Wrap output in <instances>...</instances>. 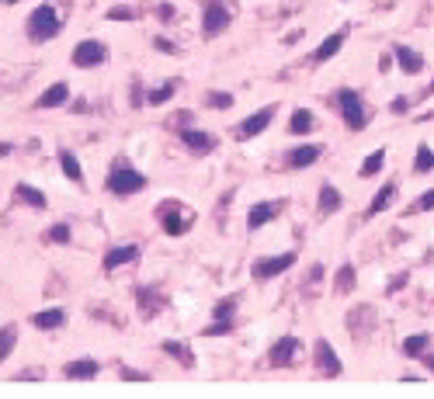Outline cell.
I'll use <instances>...</instances> for the list:
<instances>
[{"label": "cell", "mask_w": 434, "mask_h": 399, "mask_svg": "<svg viewBox=\"0 0 434 399\" xmlns=\"http://www.w3.org/2000/svg\"><path fill=\"white\" fill-rule=\"evenodd\" d=\"M104 188L119 195V198H129V195H139L146 188V174H139L136 167H129L125 160H115L112 170H108V178H104Z\"/></svg>", "instance_id": "cell-1"}, {"label": "cell", "mask_w": 434, "mask_h": 399, "mask_svg": "<svg viewBox=\"0 0 434 399\" xmlns=\"http://www.w3.org/2000/svg\"><path fill=\"white\" fill-rule=\"evenodd\" d=\"M60 32H63V14L52 4H38L28 14V38L32 42H52Z\"/></svg>", "instance_id": "cell-2"}, {"label": "cell", "mask_w": 434, "mask_h": 399, "mask_svg": "<svg viewBox=\"0 0 434 399\" xmlns=\"http://www.w3.org/2000/svg\"><path fill=\"white\" fill-rule=\"evenodd\" d=\"M334 101H337L341 115H344V125H348L351 132H361V129L368 125V111H365V101H361V94H358L354 87H341V90L334 94Z\"/></svg>", "instance_id": "cell-3"}, {"label": "cell", "mask_w": 434, "mask_h": 399, "mask_svg": "<svg viewBox=\"0 0 434 399\" xmlns=\"http://www.w3.org/2000/svg\"><path fill=\"white\" fill-rule=\"evenodd\" d=\"M156 215H160V226H164L167 237H184L191 230V222H195V215L181 202H160L156 205Z\"/></svg>", "instance_id": "cell-4"}, {"label": "cell", "mask_w": 434, "mask_h": 399, "mask_svg": "<svg viewBox=\"0 0 434 399\" xmlns=\"http://www.w3.org/2000/svg\"><path fill=\"white\" fill-rule=\"evenodd\" d=\"M233 21V11L226 0H205V8H202V35L205 38H215V35H223Z\"/></svg>", "instance_id": "cell-5"}, {"label": "cell", "mask_w": 434, "mask_h": 399, "mask_svg": "<svg viewBox=\"0 0 434 399\" xmlns=\"http://www.w3.org/2000/svg\"><path fill=\"white\" fill-rule=\"evenodd\" d=\"M285 208H289V202H285V198H267V202L250 205V212H247V230H261V226L275 222Z\"/></svg>", "instance_id": "cell-6"}, {"label": "cell", "mask_w": 434, "mask_h": 399, "mask_svg": "<svg viewBox=\"0 0 434 399\" xmlns=\"http://www.w3.org/2000/svg\"><path fill=\"white\" fill-rule=\"evenodd\" d=\"M104 60H108V45L97 42V38H84V42L73 45V66L91 70V66H101Z\"/></svg>", "instance_id": "cell-7"}, {"label": "cell", "mask_w": 434, "mask_h": 399, "mask_svg": "<svg viewBox=\"0 0 434 399\" xmlns=\"http://www.w3.org/2000/svg\"><path fill=\"white\" fill-rule=\"evenodd\" d=\"M313 361H316L320 375H327V378H337V375L344 372V365H341V358H337L334 344H330V340H323V337L313 344Z\"/></svg>", "instance_id": "cell-8"}, {"label": "cell", "mask_w": 434, "mask_h": 399, "mask_svg": "<svg viewBox=\"0 0 434 399\" xmlns=\"http://www.w3.org/2000/svg\"><path fill=\"white\" fill-rule=\"evenodd\" d=\"M275 104H267V108H261V111H254V115H247L240 125H237V139H257L261 132H267V125L275 122Z\"/></svg>", "instance_id": "cell-9"}, {"label": "cell", "mask_w": 434, "mask_h": 399, "mask_svg": "<svg viewBox=\"0 0 434 399\" xmlns=\"http://www.w3.org/2000/svg\"><path fill=\"white\" fill-rule=\"evenodd\" d=\"M292 264H296V254H292V250H289V254H275V257H261V261L254 264V278H257V281H271V278L285 274Z\"/></svg>", "instance_id": "cell-10"}, {"label": "cell", "mask_w": 434, "mask_h": 399, "mask_svg": "<svg viewBox=\"0 0 434 399\" xmlns=\"http://www.w3.org/2000/svg\"><path fill=\"white\" fill-rule=\"evenodd\" d=\"M302 354V344L296 337H282L278 344H271V351H267V361L275 365V368H289V365H296V358Z\"/></svg>", "instance_id": "cell-11"}, {"label": "cell", "mask_w": 434, "mask_h": 399, "mask_svg": "<svg viewBox=\"0 0 434 399\" xmlns=\"http://www.w3.org/2000/svg\"><path fill=\"white\" fill-rule=\"evenodd\" d=\"M178 136H181V143H184L195 156H205V153H212V149H215V136H212V132H205V129L184 125V129H178Z\"/></svg>", "instance_id": "cell-12"}, {"label": "cell", "mask_w": 434, "mask_h": 399, "mask_svg": "<svg viewBox=\"0 0 434 399\" xmlns=\"http://www.w3.org/2000/svg\"><path fill=\"white\" fill-rule=\"evenodd\" d=\"M97 372H101V365L91 361V358H77V361H67V365H63V375H67L70 382H94Z\"/></svg>", "instance_id": "cell-13"}, {"label": "cell", "mask_w": 434, "mask_h": 399, "mask_svg": "<svg viewBox=\"0 0 434 399\" xmlns=\"http://www.w3.org/2000/svg\"><path fill=\"white\" fill-rule=\"evenodd\" d=\"M396 195H400V184L396 181H389V184H383L375 191V198H372V205L365 208V219H375V215H383L393 202H396Z\"/></svg>", "instance_id": "cell-14"}, {"label": "cell", "mask_w": 434, "mask_h": 399, "mask_svg": "<svg viewBox=\"0 0 434 399\" xmlns=\"http://www.w3.org/2000/svg\"><path fill=\"white\" fill-rule=\"evenodd\" d=\"M136 302H139V316H143V319H153L160 309L167 306V299L160 295L156 289H139V292H136Z\"/></svg>", "instance_id": "cell-15"}, {"label": "cell", "mask_w": 434, "mask_h": 399, "mask_svg": "<svg viewBox=\"0 0 434 399\" xmlns=\"http://www.w3.org/2000/svg\"><path fill=\"white\" fill-rule=\"evenodd\" d=\"M393 56H396V63H400V70H403V73H410V77L424 70V56H420L417 49L403 45V42H400V45H393Z\"/></svg>", "instance_id": "cell-16"}, {"label": "cell", "mask_w": 434, "mask_h": 399, "mask_svg": "<svg viewBox=\"0 0 434 399\" xmlns=\"http://www.w3.org/2000/svg\"><path fill=\"white\" fill-rule=\"evenodd\" d=\"M139 257V247L136 243H122V247H112V250H108L104 254V271H115V267H122V264H132Z\"/></svg>", "instance_id": "cell-17"}, {"label": "cell", "mask_w": 434, "mask_h": 399, "mask_svg": "<svg viewBox=\"0 0 434 399\" xmlns=\"http://www.w3.org/2000/svg\"><path fill=\"white\" fill-rule=\"evenodd\" d=\"M320 156H323V146L306 143V146H296V149L289 153V167H292V170H306V167H313Z\"/></svg>", "instance_id": "cell-18"}, {"label": "cell", "mask_w": 434, "mask_h": 399, "mask_svg": "<svg viewBox=\"0 0 434 399\" xmlns=\"http://www.w3.org/2000/svg\"><path fill=\"white\" fill-rule=\"evenodd\" d=\"M67 101H70V87H67L63 80H56L49 90H42V94H38L35 108H60V104H67Z\"/></svg>", "instance_id": "cell-19"}, {"label": "cell", "mask_w": 434, "mask_h": 399, "mask_svg": "<svg viewBox=\"0 0 434 399\" xmlns=\"http://www.w3.org/2000/svg\"><path fill=\"white\" fill-rule=\"evenodd\" d=\"M344 38H348L344 32H334V35H327V38L320 42V49L313 52V60H316V63H327V60H334V56L344 49Z\"/></svg>", "instance_id": "cell-20"}, {"label": "cell", "mask_w": 434, "mask_h": 399, "mask_svg": "<svg viewBox=\"0 0 434 399\" xmlns=\"http://www.w3.org/2000/svg\"><path fill=\"white\" fill-rule=\"evenodd\" d=\"M341 202H344V198H341V191H337L330 181L320 184V202H316V205H320V215H334V212L341 208Z\"/></svg>", "instance_id": "cell-21"}, {"label": "cell", "mask_w": 434, "mask_h": 399, "mask_svg": "<svg viewBox=\"0 0 434 399\" xmlns=\"http://www.w3.org/2000/svg\"><path fill=\"white\" fill-rule=\"evenodd\" d=\"M63 323H67V313L56 309V306H52V309H42V313L32 316V326H35V330H60Z\"/></svg>", "instance_id": "cell-22"}, {"label": "cell", "mask_w": 434, "mask_h": 399, "mask_svg": "<svg viewBox=\"0 0 434 399\" xmlns=\"http://www.w3.org/2000/svg\"><path fill=\"white\" fill-rule=\"evenodd\" d=\"M354 285H358L354 264H341L337 274H334V292H337V295H348V292H354Z\"/></svg>", "instance_id": "cell-23"}, {"label": "cell", "mask_w": 434, "mask_h": 399, "mask_svg": "<svg viewBox=\"0 0 434 399\" xmlns=\"http://www.w3.org/2000/svg\"><path fill=\"white\" fill-rule=\"evenodd\" d=\"M431 348V337L427 333H410L407 340H403V358H424V351Z\"/></svg>", "instance_id": "cell-24"}, {"label": "cell", "mask_w": 434, "mask_h": 399, "mask_svg": "<svg viewBox=\"0 0 434 399\" xmlns=\"http://www.w3.org/2000/svg\"><path fill=\"white\" fill-rule=\"evenodd\" d=\"M309 129H313V111L309 108H296L292 119H289V132L292 136H306Z\"/></svg>", "instance_id": "cell-25"}, {"label": "cell", "mask_w": 434, "mask_h": 399, "mask_svg": "<svg viewBox=\"0 0 434 399\" xmlns=\"http://www.w3.org/2000/svg\"><path fill=\"white\" fill-rule=\"evenodd\" d=\"M14 195H18V202H25V205H32V208H45V205H49L45 195H42L35 184H25V181L14 188Z\"/></svg>", "instance_id": "cell-26"}, {"label": "cell", "mask_w": 434, "mask_h": 399, "mask_svg": "<svg viewBox=\"0 0 434 399\" xmlns=\"http://www.w3.org/2000/svg\"><path fill=\"white\" fill-rule=\"evenodd\" d=\"M431 170H434V149L427 143H420L413 153V174H431Z\"/></svg>", "instance_id": "cell-27"}, {"label": "cell", "mask_w": 434, "mask_h": 399, "mask_svg": "<svg viewBox=\"0 0 434 399\" xmlns=\"http://www.w3.org/2000/svg\"><path fill=\"white\" fill-rule=\"evenodd\" d=\"M383 163H386V149L378 146V149H372V153L365 156V163H361V170H358V174H361V178H375L378 170H383Z\"/></svg>", "instance_id": "cell-28"}, {"label": "cell", "mask_w": 434, "mask_h": 399, "mask_svg": "<svg viewBox=\"0 0 434 399\" xmlns=\"http://www.w3.org/2000/svg\"><path fill=\"white\" fill-rule=\"evenodd\" d=\"M60 163H63V174H67L70 181H77V184L84 181V170H80V160H77L73 149H63V153H60Z\"/></svg>", "instance_id": "cell-29"}, {"label": "cell", "mask_w": 434, "mask_h": 399, "mask_svg": "<svg viewBox=\"0 0 434 399\" xmlns=\"http://www.w3.org/2000/svg\"><path fill=\"white\" fill-rule=\"evenodd\" d=\"M18 344V326H0V361H8Z\"/></svg>", "instance_id": "cell-30"}, {"label": "cell", "mask_w": 434, "mask_h": 399, "mask_svg": "<svg viewBox=\"0 0 434 399\" xmlns=\"http://www.w3.org/2000/svg\"><path fill=\"white\" fill-rule=\"evenodd\" d=\"M164 354H171V358H178L184 368H191L195 365V358L188 354V348L181 344V340H164Z\"/></svg>", "instance_id": "cell-31"}, {"label": "cell", "mask_w": 434, "mask_h": 399, "mask_svg": "<svg viewBox=\"0 0 434 399\" xmlns=\"http://www.w3.org/2000/svg\"><path fill=\"white\" fill-rule=\"evenodd\" d=\"M174 90H178V84H160V87H153L149 94H146V104H167L171 97H174Z\"/></svg>", "instance_id": "cell-32"}, {"label": "cell", "mask_w": 434, "mask_h": 399, "mask_svg": "<svg viewBox=\"0 0 434 399\" xmlns=\"http://www.w3.org/2000/svg\"><path fill=\"white\" fill-rule=\"evenodd\" d=\"M45 240H49V243H60V247H67V243L73 240V233H70V226H67V222H56V226H49Z\"/></svg>", "instance_id": "cell-33"}, {"label": "cell", "mask_w": 434, "mask_h": 399, "mask_svg": "<svg viewBox=\"0 0 434 399\" xmlns=\"http://www.w3.org/2000/svg\"><path fill=\"white\" fill-rule=\"evenodd\" d=\"M205 101H208V108H215V111H226V108H233V94H230V90H212Z\"/></svg>", "instance_id": "cell-34"}, {"label": "cell", "mask_w": 434, "mask_h": 399, "mask_svg": "<svg viewBox=\"0 0 434 399\" xmlns=\"http://www.w3.org/2000/svg\"><path fill=\"white\" fill-rule=\"evenodd\" d=\"M233 313H237V295L215 302V319H233Z\"/></svg>", "instance_id": "cell-35"}, {"label": "cell", "mask_w": 434, "mask_h": 399, "mask_svg": "<svg viewBox=\"0 0 434 399\" xmlns=\"http://www.w3.org/2000/svg\"><path fill=\"white\" fill-rule=\"evenodd\" d=\"M223 333H233V319H215L212 326H205V337H223Z\"/></svg>", "instance_id": "cell-36"}, {"label": "cell", "mask_w": 434, "mask_h": 399, "mask_svg": "<svg viewBox=\"0 0 434 399\" xmlns=\"http://www.w3.org/2000/svg\"><path fill=\"white\" fill-rule=\"evenodd\" d=\"M431 208H434V188H431V191H424V195L413 202V208H410V212L417 215V212H431Z\"/></svg>", "instance_id": "cell-37"}, {"label": "cell", "mask_w": 434, "mask_h": 399, "mask_svg": "<svg viewBox=\"0 0 434 399\" xmlns=\"http://www.w3.org/2000/svg\"><path fill=\"white\" fill-rule=\"evenodd\" d=\"M108 21H136L132 8H108Z\"/></svg>", "instance_id": "cell-38"}, {"label": "cell", "mask_w": 434, "mask_h": 399, "mask_svg": "<svg viewBox=\"0 0 434 399\" xmlns=\"http://www.w3.org/2000/svg\"><path fill=\"white\" fill-rule=\"evenodd\" d=\"M153 45H156L160 52H167V56H178V45H174L171 38H164V35H156V38H153Z\"/></svg>", "instance_id": "cell-39"}, {"label": "cell", "mask_w": 434, "mask_h": 399, "mask_svg": "<svg viewBox=\"0 0 434 399\" xmlns=\"http://www.w3.org/2000/svg\"><path fill=\"white\" fill-rule=\"evenodd\" d=\"M122 378H125V382H139V385H143V382H149V372H136V368H122Z\"/></svg>", "instance_id": "cell-40"}, {"label": "cell", "mask_w": 434, "mask_h": 399, "mask_svg": "<svg viewBox=\"0 0 434 399\" xmlns=\"http://www.w3.org/2000/svg\"><path fill=\"white\" fill-rule=\"evenodd\" d=\"M389 108H393V115H407V111H410V101H407V97H393Z\"/></svg>", "instance_id": "cell-41"}, {"label": "cell", "mask_w": 434, "mask_h": 399, "mask_svg": "<svg viewBox=\"0 0 434 399\" xmlns=\"http://www.w3.org/2000/svg\"><path fill=\"white\" fill-rule=\"evenodd\" d=\"M156 14L164 18V21H171V18H174L178 11H174V4H160V8H156Z\"/></svg>", "instance_id": "cell-42"}, {"label": "cell", "mask_w": 434, "mask_h": 399, "mask_svg": "<svg viewBox=\"0 0 434 399\" xmlns=\"http://www.w3.org/2000/svg\"><path fill=\"white\" fill-rule=\"evenodd\" d=\"M323 271H327L323 264H313V267H309V285H316V281L323 278Z\"/></svg>", "instance_id": "cell-43"}, {"label": "cell", "mask_w": 434, "mask_h": 399, "mask_svg": "<svg viewBox=\"0 0 434 399\" xmlns=\"http://www.w3.org/2000/svg\"><path fill=\"white\" fill-rule=\"evenodd\" d=\"M403 285H407V274H400L396 281H389V292H396V289H403Z\"/></svg>", "instance_id": "cell-44"}, {"label": "cell", "mask_w": 434, "mask_h": 399, "mask_svg": "<svg viewBox=\"0 0 434 399\" xmlns=\"http://www.w3.org/2000/svg\"><path fill=\"white\" fill-rule=\"evenodd\" d=\"M424 361H427V368L434 372V351H424Z\"/></svg>", "instance_id": "cell-45"}, {"label": "cell", "mask_w": 434, "mask_h": 399, "mask_svg": "<svg viewBox=\"0 0 434 399\" xmlns=\"http://www.w3.org/2000/svg\"><path fill=\"white\" fill-rule=\"evenodd\" d=\"M424 97H434V80L427 84V90H424Z\"/></svg>", "instance_id": "cell-46"}, {"label": "cell", "mask_w": 434, "mask_h": 399, "mask_svg": "<svg viewBox=\"0 0 434 399\" xmlns=\"http://www.w3.org/2000/svg\"><path fill=\"white\" fill-rule=\"evenodd\" d=\"M8 153H11V146H8V143H0V156H8Z\"/></svg>", "instance_id": "cell-47"}, {"label": "cell", "mask_w": 434, "mask_h": 399, "mask_svg": "<svg viewBox=\"0 0 434 399\" xmlns=\"http://www.w3.org/2000/svg\"><path fill=\"white\" fill-rule=\"evenodd\" d=\"M4 4H18V0H4Z\"/></svg>", "instance_id": "cell-48"}]
</instances>
